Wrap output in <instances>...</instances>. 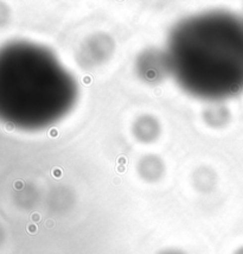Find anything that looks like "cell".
I'll return each instance as SVG.
<instances>
[{"label": "cell", "mask_w": 243, "mask_h": 254, "mask_svg": "<svg viewBox=\"0 0 243 254\" xmlns=\"http://www.w3.org/2000/svg\"><path fill=\"white\" fill-rule=\"evenodd\" d=\"M158 254H185L183 251L181 250H176V249H168V250H164L162 252H159Z\"/></svg>", "instance_id": "cell-9"}, {"label": "cell", "mask_w": 243, "mask_h": 254, "mask_svg": "<svg viewBox=\"0 0 243 254\" xmlns=\"http://www.w3.org/2000/svg\"><path fill=\"white\" fill-rule=\"evenodd\" d=\"M193 180L196 188L200 191H209L215 184V176L212 175V170L208 168H200L199 170H197Z\"/></svg>", "instance_id": "cell-7"}, {"label": "cell", "mask_w": 243, "mask_h": 254, "mask_svg": "<svg viewBox=\"0 0 243 254\" xmlns=\"http://www.w3.org/2000/svg\"><path fill=\"white\" fill-rule=\"evenodd\" d=\"M165 165L160 157L154 155H148L140 159L138 164V172L142 180L147 182H157L162 178Z\"/></svg>", "instance_id": "cell-6"}, {"label": "cell", "mask_w": 243, "mask_h": 254, "mask_svg": "<svg viewBox=\"0 0 243 254\" xmlns=\"http://www.w3.org/2000/svg\"><path fill=\"white\" fill-rule=\"evenodd\" d=\"M114 42L105 33L92 36L82 45L80 53V64L82 66H94L101 64L113 54Z\"/></svg>", "instance_id": "cell-3"}, {"label": "cell", "mask_w": 243, "mask_h": 254, "mask_svg": "<svg viewBox=\"0 0 243 254\" xmlns=\"http://www.w3.org/2000/svg\"><path fill=\"white\" fill-rule=\"evenodd\" d=\"M228 119V112L226 108L220 107V106H215L210 107L204 112V120L208 125L218 127L222 126L226 120Z\"/></svg>", "instance_id": "cell-8"}, {"label": "cell", "mask_w": 243, "mask_h": 254, "mask_svg": "<svg viewBox=\"0 0 243 254\" xmlns=\"http://www.w3.org/2000/svg\"><path fill=\"white\" fill-rule=\"evenodd\" d=\"M171 70L169 57L156 50L141 54L138 60V71L141 78L147 82H158Z\"/></svg>", "instance_id": "cell-4"}, {"label": "cell", "mask_w": 243, "mask_h": 254, "mask_svg": "<svg viewBox=\"0 0 243 254\" xmlns=\"http://www.w3.org/2000/svg\"><path fill=\"white\" fill-rule=\"evenodd\" d=\"M235 254H243V247H242V249H240V250L236 251Z\"/></svg>", "instance_id": "cell-10"}, {"label": "cell", "mask_w": 243, "mask_h": 254, "mask_svg": "<svg viewBox=\"0 0 243 254\" xmlns=\"http://www.w3.org/2000/svg\"><path fill=\"white\" fill-rule=\"evenodd\" d=\"M75 81L43 48L14 43L0 50V119L38 128L72 106Z\"/></svg>", "instance_id": "cell-2"}, {"label": "cell", "mask_w": 243, "mask_h": 254, "mask_svg": "<svg viewBox=\"0 0 243 254\" xmlns=\"http://www.w3.org/2000/svg\"><path fill=\"white\" fill-rule=\"evenodd\" d=\"M170 66L197 96L226 98L243 89V22L229 14L182 23L172 36Z\"/></svg>", "instance_id": "cell-1"}, {"label": "cell", "mask_w": 243, "mask_h": 254, "mask_svg": "<svg viewBox=\"0 0 243 254\" xmlns=\"http://www.w3.org/2000/svg\"><path fill=\"white\" fill-rule=\"evenodd\" d=\"M133 134L141 143H152L159 137L160 124L154 117L142 116L133 124Z\"/></svg>", "instance_id": "cell-5"}]
</instances>
